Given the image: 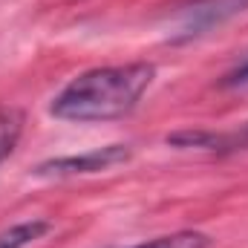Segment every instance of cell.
I'll list each match as a JSON object with an SVG mask.
<instances>
[{
	"mask_svg": "<svg viewBox=\"0 0 248 248\" xmlns=\"http://www.w3.org/2000/svg\"><path fill=\"white\" fill-rule=\"evenodd\" d=\"M156 66L147 61L95 66L75 75L52 98L49 113L61 122H113L133 113L141 95L150 90Z\"/></svg>",
	"mask_w": 248,
	"mask_h": 248,
	"instance_id": "1",
	"label": "cell"
},
{
	"mask_svg": "<svg viewBox=\"0 0 248 248\" xmlns=\"http://www.w3.org/2000/svg\"><path fill=\"white\" fill-rule=\"evenodd\" d=\"M133 156V150L127 144H107V147H95L90 153H81V156H61V159H49V162H41L35 168L38 176H84V173H101V170H110L116 165H124L127 159Z\"/></svg>",
	"mask_w": 248,
	"mask_h": 248,
	"instance_id": "2",
	"label": "cell"
},
{
	"mask_svg": "<svg viewBox=\"0 0 248 248\" xmlns=\"http://www.w3.org/2000/svg\"><path fill=\"white\" fill-rule=\"evenodd\" d=\"M248 0H193L187 9L176 15V35L179 38H196L208 29L231 20L234 15L246 12Z\"/></svg>",
	"mask_w": 248,
	"mask_h": 248,
	"instance_id": "3",
	"label": "cell"
},
{
	"mask_svg": "<svg viewBox=\"0 0 248 248\" xmlns=\"http://www.w3.org/2000/svg\"><path fill=\"white\" fill-rule=\"evenodd\" d=\"M20 136H23V113L12 104H3L0 107V165L15 153Z\"/></svg>",
	"mask_w": 248,
	"mask_h": 248,
	"instance_id": "4",
	"label": "cell"
},
{
	"mask_svg": "<svg viewBox=\"0 0 248 248\" xmlns=\"http://www.w3.org/2000/svg\"><path fill=\"white\" fill-rule=\"evenodd\" d=\"M52 225L46 219H26V222H17L6 231H0V248H26L32 246L35 240H41Z\"/></svg>",
	"mask_w": 248,
	"mask_h": 248,
	"instance_id": "5",
	"label": "cell"
},
{
	"mask_svg": "<svg viewBox=\"0 0 248 248\" xmlns=\"http://www.w3.org/2000/svg\"><path fill=\"white\" fill-rule=\"evenodd\" d=\"M214 240L202 231H173V234H165V237H153L147 243H139V246L130 248H211Z\"/></svg>",
	"mask_w": 248,
	"mask_h": 248,
	"instance_id": "6",
	"label": "cell"
},
{
	"mask_svg": "<svg viewBox=\"0 0 248 248\" xmlns=\"http://www.w3.org/2000/svg\"><path fill=\"white\" fill-rule=\"evenodd\" d=\"M225 84H228V87H240V84H248V58H246L243 63H240V66H237L234 72H228Z\"/></svg>",
	"mask_w": 248,
	"mask_h": 248,
	"instance_id": "7",
	"label": "cell"
}]
</instances>
